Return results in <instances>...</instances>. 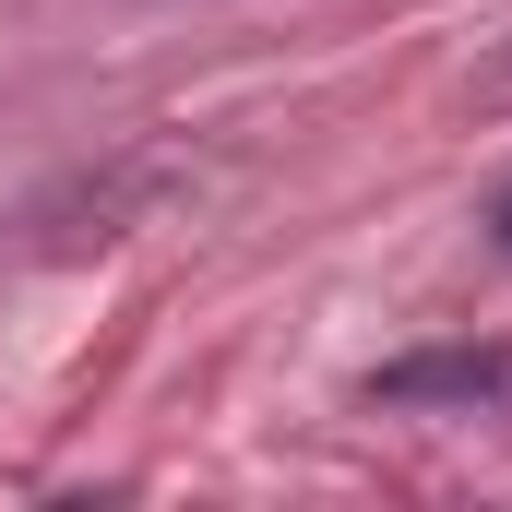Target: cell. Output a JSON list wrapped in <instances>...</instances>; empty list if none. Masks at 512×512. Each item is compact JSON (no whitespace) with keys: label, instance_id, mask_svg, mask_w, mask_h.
Segmentation results:
<instances>
[{"label":"cell","instance_id":"obj_1","mask_svg":"<svg viewBox=\"0 0 512 512\" xmlns=\"http://www.w3.org/2000/svg\"><path fill=\"white\" fill-rule=\"evenodd\" d=\"M382 393H512L501 358H417V370H393Z\"/></svg>","mask_w":512,"mask_h":512},{"label":"cell","instance_id":"obj_2","mask_svg":"<svg viewBox=\"0 0 512 512\" xmlns=\"http://www.w3.org/2000/svg\"><path fill=\"white\" fill-rule=\"evenodd\" d=\"M489 239H501V251H512V191H501V203H489Z\"/></svg>","mask_w":512,"mask_h":512}]
</instances>
